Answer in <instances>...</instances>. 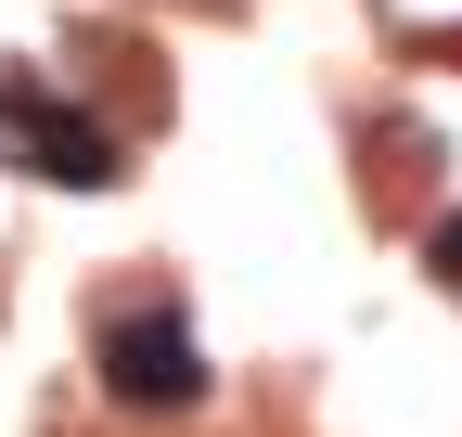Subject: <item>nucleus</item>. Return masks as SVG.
Listing matches in <instances>:
<instances>
[{"instance_id":"obj_1","label":"nucleus","mask_w":462,"mask_h":437,"mask_svg":"<svg viewBox=\"0 0 462 437\" xmlns=\"http://www.w3.org/2000/svg\"><path fill=\"white\" fill-rule=\"evenodd\" d=\"M0 142H14V168H39L51 193H103L116 181V129L78 116L39 65H0Z\"/></svg>"},{"instance_id":"obj_2","label":"nucleus","mask_w":462,"mask_h":437,"mask_svg":"<svg viewBox=\"0 0 462 437\" xmlns=\"http://www.w3.org/2000/svg\"><path fill=\"white\" fill-rule=\"evenodd\" d=\"M103 386L129 412H206V348L180 309H103Z\"/></svg>"},{"instance_id":"obj_3","label":"nucleus","mask_w":462,"mask_h":437,"mask_svg":"<svg viewBox=\"0 0 462 437\" xmlns=\"http://www.w3.org/2000/svg\"><path fill=\"white\" fill-rule=\"evenodd\" d=\"M424 270H437V284H462V206L437 218V232H424Z\"/></svg>"}]
</instances>
